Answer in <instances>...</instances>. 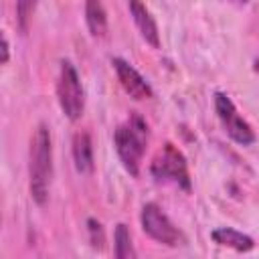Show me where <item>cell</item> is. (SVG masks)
I'll return each mask as SVG.
<instances>
[{
	"mask_svg": "<svg viewBox=\"0 0 259 259\" xmlns=\"http://www.w3.org/2000/svg\"><path fill=\"white\" fill-rule=\"evenodd\" d=\"M30 194L36 204H45L49 198L53 178V142L51 132L45 123H38L30 140Z\"/></svg>",
	"mask_w": 259,
	"mask_h": 259,
	"instance_id": "1",
	"label": "cell"
},
{
	"mask_svg": "<svg viewBox=\"0 0 259 259\" xmlns=\"http://www.w3.org/2000/svg\"><path fill=\"white\" fill-rule=\"evenodd\" d=\"M113 142H115V150H117V156L123 168L132 176H138L140 166H142V156L146 150V142H148V127L144 119L138 115H132L125 123L117 125Z\"/></svg>",
	"mask_w": 259,
	"mask_h": 259,
	"instance_id": "2",
	"label": "cell"
},
{
	"mask_svg": "<svg viewBox=\"0 0 259 259\" xmlns=\"http://www.w3.org/2000/svg\"><path fill=\"white\" fill-rule=\"evenodd\" d=\"M150 172L158 182H170L182 190H190V176H188L186 158L182 156V152L174 144L162 146V150L152 160Z\"/></svg>",
	"mask_w": 259,
	"mask_h": 259,
	"instance_id": "3",
	"label": "cell"
},
{
	"mask_svg": "<svg viewBox=\"0 0 259 259\" xmlns=\"http://www.w3.org/2000/svg\"><path fill=\"white\" fill-rule=\"evenodd\" d=\"M57 97L63 113L75 121L81 117L83 107H85V95H83V85L77 75V69L73 67L71 61L61 63L59 71V81H57Z\"/></svg>",
	"mask_w": 259,
	"mask_h": 259,
	"instance_id": "4",
	"label": "cell"
},
{
	"mask_svg": "<svg viewBox=\"0 0 259 259\" xmlns=\"http://www.w3.org/2000/svg\"><path fill=\"white\" fill-rule=\"evenodd\" d=\"M142 229L148 237H152L154 241L162 243V245H178L180 243V233L174 227V223L166 217V212L156 204V202H146L142 206Z\"/></svg>",
	"mask_w": 259,
	"mask_h": 259,
	"instance_id": "5",
	"label": "cell"
},
{
	"mask_svg": "<svg viewBox=\"0 0 259 259\" xmlns=\"http://www.w3.org/2000/svg\"><path fill=\"white\" fill-rule=\"evenodd\" d=\"M214 109H217V115H219V119H221L225 132H227L237 144H243V146L253 144L255 134H253L251 125L239 115V111H237L235 103L229 99V95L217 93V95H214Z\"/></svg>",
	"mask_w": 259,
	"mask_h": 259,
	"instance_id": "6",
	"label": "cell"
},
{
	"mask_svg": "<svg viewBox=\"0 0 259 259\" xmlns=\"http://www.w3.org/2000/svg\"><path fill=\"white\" fill-rule=\"evenodd\" d=\"M111 65H113V69L117 73V79H119L121 87L125 89V93L130 97H134V99H150L152 97V87L148 85V81L127 61L115 57L111 61Z\"/></svg>",
	"mask_w": 259,
	"mask_h": 259,
	"instance_id": "7",
	"label": "cell"
},
{
	"mask_svg": "<svg viewBox=\"0 0 259 259\" xmlns=\"http://www.w3.org/2000/svg\"><path fill=\"white\" fill-rule=\"evenodd\" d=\"M130 12H132L134 22H136L140 34L144 36V40L150 42L154 49H158L160 47V34H158V26H156V20L150 14V10L140 2H130Z\"/></svg>",
	"mask_w": 259,
	"mask_h": 259,
	"instance_id": "8",
	"label": "cell"
},
{
	"mask_svg": "<svg viewBox=\"0 0 259 259\" xmlns=\"http://www.w3.org/2000/svg\"><path fill=\"white\" fill-rule=\"evenodd\" d=\"M73 160L77 172L89 174L93 170V144L87 132H77L73 136Z\"/></svg>",
	"mask_w": 259,
	"mask_h": 259,
	"instance_id": "9",
	"label": "cell"
},
{
	"mask_svg": "<svg viewBox=\"0 0 259 259\" xmlns=\"http://www.w3.org/2000/svg\"><path fill=\"white\" fill-rule=\"evenodd\" d=\"M212 241L223 245V247H231L235 251H251L253 249V239L237 229H231V227H219L212 231Z\"/></svg>",
	"mask_w": 259,
	"mask_h": 259,
	"instance_id": "10",
	"label": "cell"
},
{
	"mask_svg": "<svg viewBox=\"0 0 259 259\" xmlns=\"http://www.w3.org/2000/svg\"><path fill=\"white\" fill-rule=\"evenodd\" d=\"M85 20L89 26V32L95 38L105 36L107 32V14L101 2H87L85 4Z\"/></svg>",
	"mask_w": 259,
	"mask_h": 259,
	"instance_id": "11",
	"label": "cell"
},
{
	"mask_svg": "<svg viewBox=\"0 0 259 259\" xmlns=\"http://www.w3.org/2000/svg\"><path fill=\"white\" fill-rule=\"evenodd\" d=\"M113 251H115V259H136V249L130 237V231L123 223H119L115 227L113 233Z\"/></svg>",
	"mask_w": 259,
	"mask_h": 259,
	"instance_id": "12",
	"label": "cell"
},
{
	"mask_svg": "<svg viewBox=\"0 0 259 259\" xmlns=\"http://www.w3.org/2000/svg\"><path fill=\"white\" fill-rule=\"evenodd\" d=\"M87 229H89V239H91V245L95 249H103V243H105V235H103V227L99 221L95 219H89L87 221Z\"/></svg>",
	"mask_w": 259,
	"mask_h": 259,
	"instance_id": "13",
	"label": "cell"
},
{
	"mask_svg": "<svg viewBox=\"0 0 259 259\" xmlns=\"http://www.w3.org/2000/svg\"><path fill=\"white\" fill-rule=\"evenodd\" d=\"M16 10H18V22H20V28L26 30V20H28V16H32L34 2H18V4H16Z\"/></svg>",
	"mask_w": 259,
	"mask_h": 259,
	"instance_id": "14",
	"label": "cell"
},
{
	"mask_svg": "<svg viewBox=\"0 0 259 259\" xmlns=\"http://www.w3.org/2000/svg\"><path fill=\"white\" fill-rule=\"evenodd\" d=\"M8 55H10V45H8L6 34L2 32V63H8Z\"/></svg>",
	"mask_w": 259,
	"mask_h": 259,
	"instance_id": "15",
	"label": "cell"
},
{
	"mask_svg": "<svg viewBox=\"0 0 259 259\" xmlns=\"http://www.w3.org/2000/svg\"><path fill=\"white\" fill-rule=\"evenodd\" d=\"M255 69L259 71V57H257V61H255Z\"/></svg>",
	"mask_w": 259,
	"mask_h": 259,
	"instance_id": "16",
	"label": "cell"
}]
</instances>
